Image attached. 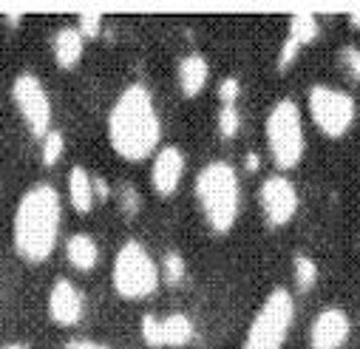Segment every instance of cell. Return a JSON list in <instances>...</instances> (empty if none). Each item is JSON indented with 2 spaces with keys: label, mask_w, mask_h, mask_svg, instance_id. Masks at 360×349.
Instances as JSON below:
<instances>
[{
  "label": "cell",
  "mask_w": 360,
  "mask_h": 349,
  "mask_svg": "<svg viewBox=\"0 0 360 349\" xmlns=\"http://www.w3.org/2000/svg\"><path fill=\"white\" fill-rule=\"evenodd\" d=\"M12 103H15L23 125L34 137L43 139L51 131V100H49V91L37 74L20 71L12 80Z\"/></svg>",
  "instance_id": "ba28073f"
},
{
  "label": "cell",
  "mask_w": 360,
  "mask_h": 349,
  "mask_svg": "<svg viewBox=\"0 0 360 349\" xmlns=\"http://www.w3.org/2000/svg\"><path fill=\"white\" fill-rule=\"evenodd\" d=\"M63 224V202L54 185H32L15 208L12 219V244L15 253L29 265H43L54 253Z\"/></svg>",
  "instance_id": "7a4b0ae2"
},
{
  "label": "cell",
  "mask_w": 360,
  "mask_h": 349,
  "mask_svg": "<svg viewBox=\"0 0 360 349\" xmlns=\"http://www.w3.org/2000/svg\"><path fill=\"white\" fill-rule=\"evenodd\" d=\"M82 310H85V301H82L79 287L68 279H57L49 290V318L57 326H74L79 324Z\"/></svg>",
  "instance_id": "7c38bea8"
},
{
  "label": "cell",
  "mask_w": 360,
  "mask_h": 349,
  "mask_svg": "<svg viewBox=\"0 0 360 349\" xmlns=\"http://www.w3.org/2000/svg\"><path fill=\"white\" fill-rule=\"evenodd\" d=\"M264 137H266L269 156H273V162L281 170H290L304 159L307 137H304L301 108H298L295 100L284 97L269 108L266 122H264Z\"/></svg>",
  "instance_id": "277c9868"
},
{
  "label": "cell",
  "mask_w": 360,
  "mask_h": 349,
  "mask_svg": "<svg viewBox=\"0 0 360 349\" xmlns=\"http://www.w3.org/2000/svg\"><path fill=\"white\" fill-rule=\"evenodd\" d=\"M0 349H29V346H26V343H4Z\"/></svg>",
  "instance_id": "f546056e"
},
{
  "label": "cell",
  "mask_w": 360,
  "mask_h": 349,
  "mask_svg": "<svg viewBox=\"0 0 360 349\" xmlns=\"http://www.w3.org/2000/svg\"><path fill=\"white\" fill-rule=\"evenodd\" d=\"M349 315L340 307H326L315 315L309 326V346L312 349H340L349 338Z\"/></svg>",
  "instance_id": "30bf717a"
},
{
  "label": "cell",
  "mask_w": 360,
  "mask_h": 349,
  "mask_svg": "<svg viewBox=\"0 0 360 349\" xmlns=\"http://www.w3.org/2000/svg\"><path fill=\"white\" fill-rule=\"evenodd\" d=\"M193 191H196V202L210 230L230 233L236 227L238 208H241V182H238L236 167L224 159L207 162L196 173Z\"/></svg>",
  "instance_id": "3957f363"
},
{
  "label": "cell",
  "mask_w": 360,
  "mask_h": 349,
  "mask_svg": "<svg viewBox=\"0 0 360 349\" xmlns=\"http://www.w3.org/2000/svg\"><path fill=\"white\" fill-rule=\"evenodd\" d=\"M318 32H321V23H318V18H315L312 12H298V15H292V18H290L287 37H284V46H281V54H278V68H287V65L298 57V51H301L307 43H312V40L318 37Z\"/></svg>",
  "instance_id": "4fadbf2b"
},
{
  "label": "cell",
  "mask_w": 360,
  "mask_h": 349,
  "mask_svg": "<svg viewBox=\"0 0 360 349\" xmlns=\"http://www.w3.org/2000/svg\"><path fill=\"white\" fill-rule=\"evenodd\" d=\"M51 51H54V60L60 68H74L82 60L85 37L77 32V26H60L51 40Z\"/></svg>",
  "instance_id": "9a60e30c"
},
{
  "label": "cell",
  "mask_w": 360,
  "mask_h": 349,
  "mask_svg": "<svg viewBox=\"0 0 360 349\" xmlns=\"http://www.w3.org/2000/svg\"><path fill=\"white\" fill-rule=\"evenodd\" d=\"M258 165H261L258 153H247V170H258Z\"/></svg>",
  "instance_id": "f1b7e54d"
},
{
  "label": "cell",
  "mask_w": 360,
  "mask_h": 349,
  "mask_svg": "<svg viewBox=\"0 0 360 349\" xmlns=\"http://www.w3.org/2000/svg\"><path fill=\"white\" fill-rule=\"evenodd\" d=\"M238 128H241V114H238V108H236V106H221V111H219V134H221L224 139H233V137L238 134Z\"/></svg>",
  "instance_id": "7402d4cb"
},
{
  "label": "cell",
  "mask_w": 360,
  "mask_h": 349,
  "mask_svg": "<svg viewBox=\"0 0 360 349\" xmlns=\"http://www.w3.org/2000/svg\"><path fill=\"white\" fill-rule=\"evenodd\" d=\"M65 349H111L105 343H97V341H88V338H74L65 343Z\"/></svg>",
  "instance_id": "4316f807"
},
{
  "label": "cell",
  "mask_w": 360,
  "mask_h": 349,
  "mask_svg": "<svg viewBox=\"0 0 360 349\" xmlns=\"http://www.w3.org/2000/svg\"><path fill=\"white\" fill-rule=\"evenodd\" d=\"M68 202L77 213H88L97 202V193H94V177L88 173L82 165H74L68 170Z\"/></svg>",
  "instance_id": "e0dca14e"
},
{
  "label": "cell",
  "mask_w": 360,
  "mask_h": 349,
  "mask_svg": "<svg viewBox=\"0 0 360 349\" xmlns=\"http://www.w3.org/2000/svg\"><path fill=\"white\" fill-rule=\"evenodd\" d=\"M162 120L153 106V94L142 82H131L108 111V142L117 156L142 162L159 151Z\"/></svg>",
  "instance_id": "6da1fadb"
},
{
  "label": "cell",
  "mask_w": 360,
  "mask_h": 349,
  "mask_svg": "<svg viewBox=\"0 0 360 349\" xmlns=\"http://www.w3.org/2000/svg\"><path fill=\"white\" fill-rule=\"evenodd\" d=\"M292 270H295V287L298 290H309L318 281V265L304 253H298L292 258Z\"/></svg>",
  "instance_id": "d6986e66"
},
{
  "label": "cell",
  "mask_w": 360,
  "mask_h": 349,
  "mask_svg": "<svg viewBox=\"0 0 360 349\" xmlns=\"http://www.w3.org/2000/svg\"><path fill=\"white\" fill-rule=\"evenodd\" d=\"M352 26H360V12H352Z\"/></svg>",
  "instance_id": "4dcf8cb0"
},
{
  "label": "cell",
  "mask_w": 360,
  "mask_h": 349,
  "mask_svg": "<svg viewBox=\"0 0 360 349\" xmlns=\"http://www.w3.org/2000/svg\"><path fill=\"white\" fill-rule=\"evenodd\" d=\"M338 60H340V65L346 68V74L352 80H360V49L357 46H343Z\"/></svg>",
  "instance_id": "cb8c5ba5"
},
{
  "label": "cell",
  "mask_w": 360,
  "mask_h": 349,
  "mask_svg": "<svg viewBox=\"0 0 360 349\" xmlns=\"http://www.w3.org/2000/svg\"><path fill=\"white\" fill-rule=\"evenodd\" d=\"M65 258L74 270L88 273V270H94L100 261V244L88 233H74L65 239Z\"/></svg>",
  "instance_id": "2e32d148"
},
{
  "label": "cell",
  "mask_w": 360,
  "mask_h": 349,
  "mask_svg": "<svg viewBox=\"0 0 360 349\" xmlns=\"http://www.w3.org/2000/svg\"><path fill=\"white\" fill-rule=\"evenodd\" d=\"M162 276H165V281L167 284H179L185 279V273H188V265H185V258H182V253H167L165 255V261H162V270H159Z\"/></svg>",
  "instance_id": "44dd1931"
},
{
  "label": "cell",
  "mask_w": 360,
  "mask_h": 349,
  "mask_svg": "<svg viewBox=\"0 0 360 349\" xmlns=\"http://www.w3.org/2000/svg\"><path fill=\"white\" fill-rule=\"evenodd\" d=\"M120 205H122V210H125L128 216H134V213L142 208L139 191H136L134 185H122V188H120Z\"/></svg>",
  "instance_id": "484cf974"
},
{
  "label": "cell",
  "mask_w": 360,
  "mask_h": 349,
  "mask_svg": "<svg viewBox=\"0 0 360 349\" xmlns=\"http://www.w3.org/2000/svg\"><path fill=\"white\" fill-rule=\"evenodd\" d=\"M307 106H309L312 122L329 139L343 137L354 122V100H352V94L335 89V85L315 82L309 89V94H307Z\"/></svg>",
  "instance_id": "52a82bcc"
},
{
  "label": "cell",
  "mask_w": 360,
  "mask_h": 349,
  "mask_svg": "<svg viewBox=\"0 0 360 349\" xmlns=\"http://www.w3.org/2000/svg\"><path fill=\"white\" fill-rule=\"evenodd\" d=\"M295 315V301L287 287L269 290L255 310L241 349H284Z\"/></svg>",
  "instance_id": "5b68a950"
},
{
  "label": "cell",
  "mask_w": 360,
  "mask_h": 349,
  "mask_svg": "<svg viewBox=\"0 0 360 349\" xmlns=\"http://www.w3.org/2000/svg\"><path fill=\"white\" fill-rule=\"evenodd\" d=\"M63 151H65V137H63V131H57V128H51L46 137H43V165H57L60 162V156H63Z\"/></svg>",
  "instance_id": "ffe728a7"
},
{
  "label": "cell",
  "mask_w": 360,
  "mask_h": 349,
  "mask_svg": "<svg viewBox=\"0 0 360 349\" xmlns=\"http://www.w3.org/2000/svg\"><path fill=\"white\" fill-rule=\"evenodd\" d=\"M258 205H261L264 222L269 227H284L298 213V191H295V185L287 177L273 173V177H266L261 182Z\"/></svg>",
  "instance_id": "9c48e42d"
},
{
  "label": "cell",
  "mask_w": 360,
  "mask_h": 349,
  "mask_svg": "<svg viewBox=\"0 0 360 349\" xmlns=\"http://www.w3.org/2000/svg\"><path fill=\"white\" fill-rule=\"evenodd\" d=\"M94 193H97V199H105L108 196V185H105L103 177H94Z\"/></svg>",
  "instance_id": "83f0119b"
},
{
  "label": "cell",
  "mask_w": 360,
  "mask_h": 349,
  "mask_svg": "<svg viewBox=\"0 0 360 349\" xmlns=\"http://www.w3.org/2000/svg\"><path fill=\"white\" fill-rule=\"evenodd\" d=\"M159 267L150 258L148 247L136 239H128L117 255H114V267H111V284L117 290V296L128 298V301H139L156 293L159 287Z\"/></svg>",
  "instance_id": "8992f818"
},
{
  "label": "cell",
  "mask_w": 360,
  "mask_h": 349,
  "mask_svg": "<svg viewBox=\"0 0 360 349\" xmlns=\"http://www.w3.org/2000/svg\"><path fill=\"white\" fill-rule=\"evenodd\" d=\"M238 94H241V85H238L236 77H224L219 82V100H221V106H236Z\"/></svg>",
  "instance_id": "d4e9b609"
},
{
  "label": "cell",
  "mask_w": 360,
  "mask_h": 349,
  "mask_svg": "<svg viewBox=\"0 0 360 349\" xmlns=\"http://www.w3.org/2000/svg\"><path fill=\"white\" fill-rule=\"evenodd\" d=\"M193 335H196V326L185 312H170V315L159 318L156 346H185L193 341Z\"/></svg>",
  "instance_id": "ac0fdd59"
},
{
  "label": "cell",
  "mask_w": 360,
  "mask_h": 349,
  "mask_svg": "<svg viewBox=\"0 0 360 349\" xmlns=\"http://www.w3.org/2000/svg\"><path fill=\"white\" fill-rule=\"evenodd\" d=\"M185 173V153L176 145H165L153 153V165H150V185L159 196H170L176 193L179 182H182Z\"/></svg>",
  "instance_id": "8fae6325"
},
{
  "label": "cell",
  "mask_w": 360,
  "mask_h": 349,
  "mask_svg": "<svg viewBox=\"0 0 360 349\" xmlns=\"http://www.w3.org/2000/svg\"><path fill=\"white\" fill-rule=\"evenodd\" d=\"M77 32L82 37H97L103 32V15L100 12H82L77 18Z\"/></svg>",
  "instance_id": "603a6c76"
},
{
  "label": "cell",
  "mask_w": 360,
  "mask_h": 349,
  "mask_svg": "<svg viewBox=\"0 0 360 349\" xmlns=\"http://www.w3.org/2000/svg\"><path fill=\"white\" fill-rule=\"evenodd\" d=\"M210 77V63L205 54H185L176 65V80L185 97H196Z\"/></svg>",
  "instance_id": "5bb4252c"
}]
</instances>
